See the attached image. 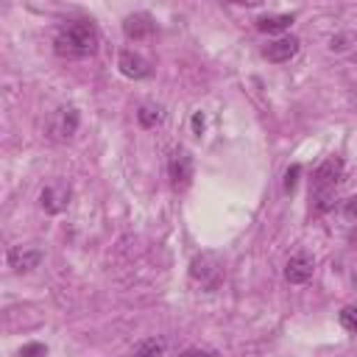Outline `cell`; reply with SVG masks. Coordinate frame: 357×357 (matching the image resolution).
Returning a JSON list of instances; mask_svg holds the SVG:
<instances>
[{"label": "cell", "instance_id": "cell-14", "mask_svg": "<svg viewBox=\"0 0 357 357\" xmlns=\"http://www.w3.org/2000/svg\"><path fill=\"white\" fill-rule=\"evenodd\" d=\"M312 206L318 212H329L335 209V190L326 187V190H312Z\"/></svg>", "mask_w": 357, "mask_h": 357}, {"label": "cell", "instance_id": "cell-20", "mask_svg": "<svg viewBox=\"0 0 357 357\" xmlns=\"http://www.w3.org/2000/svg\"><path fill=\"white\" fill-rule=\"evenodd\" d=\"M201 128H204V114H201V112H195V114H192V131L201 137Z\"/></svg>", "mask_w": 357, "mask_h": 357}, {"label": "cell", "instance_id": "cell-2", "mask_svg": "<svg viewBox=\"0 0 357 357\" xmlns=\"http://www.w3.org/2000/svg\"><path fill=\"white\" fill-rule=\"evenodd\" d=\"M190 276H192L201 287L215 290V287L220 284V279H223V262H220V257L212 254V251L198 254V257L190 262Z\"/></svg>", "mask_w": 357, "mask_h": 357}, {"label": "cell", "instance_id": "cell-10", "mask_svg": "<svg viewBox=\"0 0 357 357\" xmlns=\"http://www.w3.org/2000/svg\"><path fill=\"white\" fill-rule=\"evenodd\" d=\"M78 123H81V117H78V109L67 106V109H59V112H56L50 131H53L59 139H70V137L78 131Z\"/></svg>", "mask_w": 357, "mask_h": 357}, {"label": "cell", "instance_id": "cell-1", "mask_svg": "<svg viewBox=\"0 0 357 357\" xmlns=\"http://www.w3.org/2000/svg\"><path fill=\"white\" fill-rule=\"evenodd\" d=\"M98 28L92 20H75V22H67L56 39H53V50L64 59H84V56H92L98 50Z\"/></svg>", "mask_w": 357, "mask_h": 357}, {"label": "cell", "instance_id": "cell-22", "mask_svg": "<svg viewBox=\"0 0 357 357\" xmlns=\"http://www.w3.org/2000/svg\"><path fill=\"white\" fill-rule=\"evenodd\" d=\"M354 282H357V273H354Z\"/></svg>", "mask_w": 357, "mask_h": 357}, {"label": "cell", "instance_id": "cell-17", "mask_svg": "<svg viewBox=\"0 0 357 357\" xmlns=\"http://www.w3.org/2000/svg\"><path fill=\"white\" fill-rule=\"evenodd\" d=\"M298 173H301V165H290V167H287V173H284V190H287V192L296 190V184H298Z\"/></svg>", "mask_w": 357, "mask_h": 357}, {"label": "cell", "instance_id": "cell-9", "mask_svg": "<svg viewBox=\"0 0 357 357\" xmlns=\"http://www.w3.org/2000/svg\"><path fill=\"white\" fill-rule=\"evenodd\" d=\"M117 67H120V73H123L126 78H134V81L151 75V64H148V59L139 56V53H134V50H123L120 59H117Z\"/></svg>", "mask_w": 357, "mask_h": 357}, {"label": "cell", "instance_id": "cell-18", "mask_svg": "<svg viewBox=\"0 0 357 357\" xmlns=\"http://www.w3.org/2000/svg\"><path fill=\"white\" fill-rule=\"evenodd\" d=\"M33 354H47V346L45 343H28L20 349V357H33Z\"/></svg>", "mask_w": 357, "mask_h": 357}, {"label": "cell", "instance_id": "cell-4", "mask_svg": "<svg viewBox=\"0 0 357 357\" xmlns=\"http://www.w3.org/2000/svg\"><path fill=\"white\" fill-rule=\"evenodd\" d=\"M340 178H343V159H340V156H329V159H324V162L315 167L312 190H326V187L337 190Z\"/></svg>", "mask_w": 357, "mask_h": 357}, {"label": "cell", "instance_id": "cell-3", "mask_svg": "<svg viewBox=\"0 0 357 357\" xmlns=\"http://www.w3.org/2000/svg\"><path fill=\"white\" fill-rule=\"evenodd\" d=\"M167 170H170V184H173V190H187V187L192 184V173H195V165H192L190 151L178 145V148L170 153Z\"/></svg>", "mask_w": 357, "mask_h": 357}, {"label": "cell", "instance_id": "cell-7", "mask_svg": "<svg viewBox=\"0 0 357 357\" xmlns=\"http://www.w3.org/2000/svg\"><path fill=\"white\" fill-rule=\"evenodd\" d=\"M312 271H315V262L310 254H293L284 265V279L290 284H307L312 279Z\"/></svg>", "mask_w": 357, "mask_h": 357}, {"label": "cell", "instance_id": "cell-5", "mask_svg": "<svg viewBox=\"0 0 357 357\" xmlns=\"http://www.w3.org/2000/svg\"><path fill=\"white\" fill-rule=\"evenodd\" d=\"M153 31H156V22H153V17L148 11H137V14H128L123 20V33L131 42H142V39L153 36Z\"/></svg>", "mask_w": 357, "mask_h": 357}, {"label": "cell", "instance_id": "cell-11", "mask_svg": "<svg viewBox=\"0 0 357 357\" xmlns=\"http://www.w3.org/2000/svg\"><path fill=\"white\" fill-rule=\"evenodd\" d=\"M39 204H42L45 212L59 215L61 209H67V204H70V192H67L64 187H45L42 195H39Z\"/></svg>", "mask_w": 357, "mask_h": 357}, {"label": "cell", "instance_id": "cell-8", "mask_svg": "<svg viewBox=\"0 0 357 357\" xmlns=\"http://www.w3.org/2000/svg\"><path fill=\"white\" fill-rule=\"evenodd\" d=\"M42 259H45V251H42V248L14 245V248L8 251V265H11L17 273H28V271H33Z\"/></svg>", "mask_w": 357, "mask_h": 357}, {"label": "cell", "instance_id": "cell-13", "mask_svg": "<svg viewBox=\"0 0 357 357\" xmlns=\"http://www.w3.org/2000/svg\"><path fill=\"white\" fill-rule=\"evenodd\" d=\"M137 120H139L142 128H156V126L165 120V112H162L159 106H139Z\"/></svg>", "mask_w": 357, "mask_h": 357}, {"label": "cell", "instance_id": "cell-21", "mask_svg": "<svg viewBox=\"0 0 357 357\" xmlns=\"http://www.w3.org/2000/svg\"><path fill=\"white\" fill-rule=\"evenodd\" d=\"M229 3H234V6H259L262 0H229Z\"/></svg>", "mask_w": 357, "mask_h": 357}, {"label": "cell", "instance_id": "cell-12", "mask_svg": "<svg viewBox=\"0 0 357 357\" xmlns=\"http://www.w3.org/2000/svg\"><path fill=\"white\" fill-rule=\"evenodd\" d=\"M293 22H296L293 14H271V17H259V20H257V28H259L262 33H282V31H287Z\"/></svg>", "mask_w": 357, "mask_h": 357}, {"label": "cell", "instance_id": "cell-15", "mask_svg": "<svg viewBox=\"0 0 357 357\" xmlns=\"http://www.w3.org/2000/svg\"><path fill=\"white\" fill-rule=\"evenodd\" d=\"M165 351H167V343L162 337H148L134 346V354H165Z\"/></svg>", "mask_w": 357, "mask_h": 357}, {"label": "cell", "instance_id": "cell-19", "mask_svg": "<svg viewBox=\"0 0 357 357\" xmlns=\"http://www.w3.org/2000/svg\"><path fill=\"white\" fill-rule=\"evenodd\" d=\"M343 212H346L349 220H357V198H349L346 206H343Z\"/></svg>", "mask_w": 357, "mask_h": 357}, {"label": "cell", "instance_id": "cell-6", "mask_svg": "<svg viewBox=\"0 0 357 357\" xmlns=\"http://www.w3.org/2000/svg\"><path fill=\"white\" fill-rule=\"evenodd\" d=\"M298 47H301L298 36H279V39H273V42L265 45L262 56L268 61H273V64H282V61H290L298 53Z\"/></svg>", "mask_w": 357, "mask_h": 357}, {"label": "cell", "instance_id": "cell-16", "mask_svg": "<svg viewBox=\"0 0 357 357\" xmlns=\"http://www.w3.org/2000/svg\"><path fill=\"white\" fill-rule=\"evenodd\" d=\"M337 321H340V326H343L346 332L357 335V307H343L340 315H337Z\"/></svg>", "mask_w": 357, "mask_h": 357}]
</instances>
